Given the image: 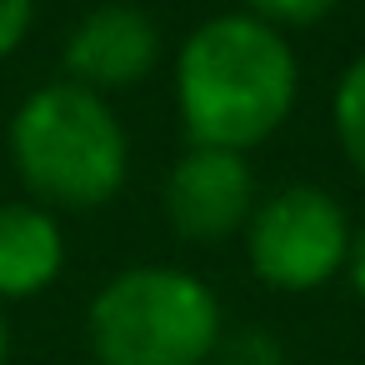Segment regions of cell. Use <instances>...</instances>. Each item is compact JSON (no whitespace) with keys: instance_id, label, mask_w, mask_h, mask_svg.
<instances>
[{"instance_id":"cell-13","label":"cell","mask_w":365,"mask_h":365,"mask_svg":"<svg viewBox=\"0 0 365 365\" xmlns=\"http://www.w3.org/2000/svg\"><path fill=\"white\" fill-rule=\"evenodd\" d=\"M6 355H11V325H6V315H0V365H6Z\"/></svg>"},{"instance_id":"cell-1","label":"cell","mask_w":365,"mask_h":365,"mask_svg":"<svg viewBox=\"0 0 365 365\" xmlns=\"http://www.w3.org/2000/svg\"><path fill=\"white\" fill-rule=\"evenodd\" d=\"M295 96L300 61L290 41L245 11L200 21L175 56V101L190 145L245 155L285 125Z\"/></svg>"},{"instance_id":"cell-6","label":"cell","mask_w":365,"mask_h":365,"mask_svg":"<svg viewBox=\"0 0 365 365\" xmlns=\"http://www.w3.org/2000/svg\"><path fill=\"white\" fill-rule=\"evenodd\" d=\"M160 61V26L140 6H96L91 16L76 21L66 41V71L76 86L106 96V91H130L140 86Z\"/></svg>"},{"instance_id":"cell-12","label":"cell","mask_w":365,"mask_h":365,"mask_svg":"<svg viewBox=\"0 0 365 365\" xmlns=\"http://www.w3.org/2000/svg\"><path fill=\"white\" fill-rule=\"evenodd\" d=\"M345 270H350L355 295L365 300V220H360V230H350V255H345Z\"/></svg>"},{"instance_id":"cell-5","label":"cell","mask_w":365,"mask_h":365,"mask_svg":"<svg viewBox=\"0 0 365 365\" xmlns=\"http://www.w3.org/2000/svg\"><path fill=\"white\" fill-rule=\"evenodd\" d=\"M255 215V170L235 150H205L190 145L170 175H165V220L195 240V245H220L240 235Z\"/></svg>"},{"instance_id":"cell-4","label":"cell","mask_w":365,"mask_h":365,"mask_svg":"<svg viewBox=\"0 0 365 365\" xmlns=\"http://www.w3.org/2000/svg\"><path fill=\"white\" fill-rule=\"evenodd\" d=\"M245 255L250 270L285 295L320 290L350 255V220L340 200L320 185H285L265 200H255V215L245 225Z\"/></svg>"},{"instance_id":"cell-7","label":"cell","mask_w":365,"mask_h":365,"mask_svg":"<svg viewBox=\"0 0 365 365\" xmlns=\"http://www.w3.org/2000/svg\"><path fill=\"white\" fill-rule=\"evenodd\" d=\"M66 265V235L46 205H0V300L41 295Z\"/></svg>"},{"instance_id":"cell-2","label":"cell","mask_w":365,"mask_h":365,"mask_svg":"<svg viewBox=\"0 0 365 365\" xmlns=\"http://www.w3.org/2000/svg\"><path fill=\"white\" fill-rule=\"evenodd\" d=\"M11 160L26 190H36L46 205L96 210L120 195L130 140L106 96L56 81L31 91L11 115Z\"/></svg>"},{"instance_id":"cell-9","label":"cell","mask_w":365,"mask_h":365,"mask_svg":"<svg viewBox=\"0 0 365 365\" xmlns=\"http://www.w3.org/2000/svg\"><path fill=\"white\" fill-rule=\"evenodd\" d=\"M215 365H285V345L270 330H235L215 345Z\"/></svg>"},{"instance_id":"cell-3","label":"cell","mask_w":365,"mask_h":365,"mask_svg":"<svg viewBox=\"0 0 365 365\" xmlns=\"http://www.w3.org/2000/svg\"><path fill=\"white\" fill-rule=\"evenodd\" d=\"M86 335L101 365H205L220 345V300L190 270L130 265L96 290Z\"/></svg>"},{"instance_id":"cell-11","label":"cell","mask_w":365,"mask_h":365,"mask_svg":"<svg viewBox=\"0 0 365 365\" xmlns=\"http://www.w3.org/2000/svg\"><path fill=\"white\" fill-rule=\"evenodd\" d=\"M31 21H36V0H0V61L21 51V41L31 36Z\"/></svg>"},{"instance_id":"cell-8","label":"cell","mask_w":365,"mask_h":365,"mask_svg":"<svg viewBox=\"0 0 365 365\" xmlns=\"http://www.w3.org/2000/svg\"><path fill=\"white\" fill-rule=\"evenodd\" d=\"M335 135L355 175L365 180V56H355L335 86Z\"/></svg>"},{"instance_id":"cell-10","label":"cell","mask_w":365,"mask_h":365,"mask_svg":"<svg viewBox=\"0 0 365 365\" xmlns=\"http://www.w3.org/2000/svg\"><path fill=\"white\" fill-rule=\"evenodd\" d=\"M335 6L340 0H245V16H255V21H265L285 36V26H315Z\"/></svg>"}]
</instances>
